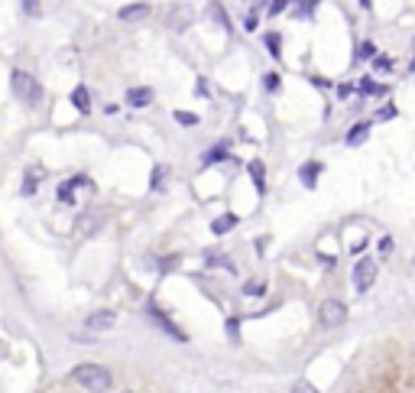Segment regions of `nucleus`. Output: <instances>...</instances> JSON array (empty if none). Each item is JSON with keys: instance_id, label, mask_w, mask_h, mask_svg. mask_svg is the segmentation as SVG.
<instances>
[{"instance_id": "16", "label": "nucleus", "mask_w": 415, "mask_h": 393, "mask_svg": "<svg viewBox=\"0 0 415 393\" xmlns=\"http://www.w3.org/2000/svg\"><path fill=\"white\" fill-rule=\"evenodd\" d=\"M71 105H75L81 114H85V111H88V88H75V94H71Z\"/></svg>"}, {"instance_id": "2", "label": "nucleus", "mask_w": 415, "mask_h": 393, "mask_svg": "<svg viewBox=\"0 0 415 393\" xmlns=\"http://www.w3.org/2000/svg\"><path fill=\"white\" fill-rule=\"evenodd\" d=\"M71 381L81 383L85 390H91V393H107L111 383H114V377H111V370L101 368V364H78V368L71 370Z\"/></svg>"}, {"instance_id": "3", "label": "nucleus", "mask_w": 415, "mask_h": 393, "mask_svg": "<svg viewBox=\"0 0 415 393\" xmlns=\"http://www.w3.org/2000/svg\"><path fill=\"white\" fill-rule=\"evenodd\" d=\"M10 85H13V94H16L20 101H26V105H39V101H43V88H39V81H36L30 72H13Z\"/></svg>"}, {"instance_id": "4", "label": "nucleus", "mask_w": 415, "mask_h": 393, "mask_svg": "<svg viewBox=\"0 0 415 393\" xmlns=\"http://www.w3.org/2000/svg\"><path fill=\"white\" fill-rule=\"evenodd\" d=\"M373 279H377V264L373 260H360L357 266H354V289L357 293H367L370 286H373Z\"/></svg>"}, {"instance_id": "6", "label": "nucleus", "mask_w": 415, "mask_h": 393, "mask_svg": "<svg viewBox=\"0 0 415 393\" xmlns=\"http://www.w3.org/2000/svg\"><path fill=\"white\" fill-rule=\"evenodd\" d=\"M117 322V315L111 312V309H101V312H91L88 315V322H85V328L88 332H111Z\"/></svg>"}, {"instance_id": "23", "label": "nucleus", "mask_w": 415, "mask_h": 393, "mask_svg": "<svg viewBox=\"0 0 415 393\" xmlns=\"http://www.w3.org/2000/svg\"><path fill=\"white\" fill-rule=\"evenodd\" d=\"M282 10H286V3H282V0H273V3L266 7V13H282Z\"/></svg>"}, {"instance_id": "20", "label": "nucleus", "mask_w": 415, "mask_h": 393, "mask_svg": "<svg viewBox=\"0 0 415 393\" xmlns=\"http://www.w3.org/2000/svg\"><path fill=\"white\" fill-rule=\"evenodd\" d=\"M292 393H318V390H315V387H311L309 381H299L295 387H292Z\"/></svg>"}, {"instance_id": "1", "label": "nucleus", "mask_w": 415, "mask_h": 393, "mask_svg": "<svg viewBox=\"0 0 415 393\" xmlns=\"http://www.w3.org/2000/svg\"><path fill=\"white\" fill-rule=\"evenodd\" d=\"M363 393H415V361H403L396 368L380 370Z\"/></svg>"}, {"instance_id": "13", "label": "nucleus", "mask_w": 415, "mask_h": 393, "mask_svg": "<svg viewBox=\"0 0 415 393\" xmlns=\"http://www.w3.org/2000/svg\"><path fill=\"white\" fill-rule=\"evenodd\" d=\"M81 182H88V179H81V176H78V179H71V182L58 185V202H71V198H75V195H71V189H75V185H81Z\"/></svg>"}, {"instance_id": "22", "label": "nucleus", "mask_w": 415, "mask_h": 393, "mask_svg": "<svg viewBox=\"0 0 415 393\" xmlns=\"http://www.w3.org/2000/svg\"><path fill=\"white\" fill-rule=\"evenodd\" d=\"M237 332H240V319H227V335H237Z\"/></svg>"}, {"instance_id": "18", "label": "nucleus", "mask_w": 415, "mask_h": 393, "mask_svg": "<svg viewBox=\"0 0 415 393\" xmlns=\"http://www.w3.org/2000/svg\"><path fill=\"white\" fill-rule=\"evenodd\" d=\"M266 46H269V52H273V56H279V36L276 33H266Z\"/></svg>"}, {"instance_id": "14", "label": "nucleus", "mask_w": 415, "mask_h": 393, "mask_svg": "<svg viewBox=\"0 0 415 393\" xmlns=\"http://www.w3.org/2000/svg\"><path fill=\"white\" fill-rule=\"evenodd\" d=\"M263 293H266V283H263V279H250V283H243V296H250V299L263 296Z\"/></svg>"}, {"instance_id": "21", "label": "nucleus", "mask_w": 415, "mask_h": 393, "mask_svg": "<svg viewBox=\"0 0 415 393\" xmlns=\"http://www.w3.org/2000/svg\"><path fill=\"white\" fill-rule=\"evenodd\" d=\"M263 81H266V92H276V88H279V75H273V72H269Z\"/></svg>"}, {"instance_id": "8", "label": "nucleus", "mask_w": 415, "mask_h": 393, "mask_svg": "<svg viewBox=\"0 0 415 393\" xmlns=\"http://www.w3.org/2000/svg\"><path fill=\"white\" fill-rule=\"evenodd\" d=\"M127 101H130L133 107H146V105L153 101V92H150V88H130V92H127Z\"/></svg>"}, {"instance_id": "10", "label": "nucleus", "mask_w": 415, "mask_h": 393, "mask_svg": "<svg viewBox=\"0 0 415 393\" xmlns=\"http://www.w3.org/2000/svg\"><path fill=\"white\" fill-rule=\"evenodd\" d=\"M318 173H322V166H318V162H305V166H302V185H309V189H311V185H315V182H318Z\"/></svg>"}, {"instance_id": "7", "label": "nucleus", "mask_w": 415, "mask_h": 393, "mask_svg": "<svg viewBox=\"0 0 415 393\" xmlns=\"http://www.w3.org/2000/svg\"><path fill=\"white\" fill-rule=\"evenodd\" d=\"M143 17H150V3H127L124 10H120V20H143Z\"/></svg>"}, {"instance_id": "12", "label": "nucleus", "mask_w": 415, "mask_h": 393, "mask_svg": "<svg viewBox=\"0 0 415 393\" xmlns=\"http://www.w3.org/2000/svg\"><path fill=\"white\" fill-rule=\"evenodd\" d=\"M250 176H254V182H256V192L263 195L266 192V176H263V162H250Z\"/></svg>"}, {"instance_id": "28", "label": "nucleus", "mask_w": 415, "mask_h": 393, "mask_svg": "<svg viewBox=\"0 0 415 393\" xmlns=\"http://www.w3.org/2000/svg\"><path fill=\"white\" fill-rule=\"evenodd\" d=\"M162 176H166V169H156V173H153V189L162 182Z\"/></svg>"}, {"instance_id": "5", "label": "nucleus", "mask_w": 415, "mask_h": 393, "mask_svg": "<svg viewBox=\"0 0 415 393\" xmlns=\"http://www.w3.org/2000/svg\"><path fill=\"white\" fill-rule=\"evenodd\" d=\"M347 319V306L341 299H324L322 302V322L328 325V328H335V325H341Z\"/></svg>"}, {"instance_id": "25", "label": "nucleus", "mask_w": 415, "mask_h": 393, "mask_svg": "<svg viewBox=\"0 0 415 393\" xmlns=\"http://www.w3.org/2000/svg\"><path fill=\"white\" fill-rule=\"evenodd\" d=\"M221 156H224V147H218V150H211L205 156V162H214V160H221Z\"/></svg>"}, {"instance_id": "9", "label": "nucleus", "mask_w": 415, "mask_h": 393, "mask_svg": "<svg viewBox=\"0 0 415 393\" xmlns=\"http://www.w3.org/2000/svg\"><path fill=\"white\" fill-rule=\"evenodd\" d=\"M234 224H237V215H231V211H227V215H221V218L211 221V231H214V234H227Z\"/></svg>"}, {"instance_id": "27", "label": "nucleus", "mask_w": 415, "mask_h": 393, "mask_svg": "<svg viewBox=\"0 0 415 393\" xmlns=\"http://www.w3.org/2000/svg\"><path fill=\"white\" fill-rule=\"evenodd\" d=\"M380 117H383V120H390V117H396V107H383Z\"/></svg>"}, {"instance_id": "11", "label": "nucleus", "mask_w": 415, "mask_h": 393, "mask_svg": "<svg viewBox=\"0 0 415 393\" xmlns=\"http://www.w3.org/2000/svg\"><path fill=\"white\" fill-rule=\"evenodd\" d=\"M370 134V124H357V127H350V134H347V143L350 147H357V143H363Z\"/></svg>"}, {"instance_id": "15", "label": "nucleus", "mask_w": 415, "mask_h": 393, "mask_svg": "<svg viewBox=\"0 0 415 393\" xmlns=\"http://www.w3.org/2000/svg\"><path fill=\"white\" fill-rule=\"evenodd\" d=\"M150 312H153V319H156V325H162V328H166V332H169V335H172V338H185L182 332H179V328H175V325L169 322V319H166V315H162V312H156V309H150Z\"/></svg>"}, {"instance_id": "24", "label": "nucleus", "mask_w": 415, "mask_h": 393, "mask_svg": "<svg viewBox=\"0 0 415 393\" xmlns=\"http://www.w3.org/2000/svg\"><path fill=\"white\" fill-rule=\"evenodd\" d=\"M377 69H380V72H390V69H392V62H390L386 56H380V59H377Z\"/></svg>"}, {"instance_id": "19", "label": "nucleus", "mask_w": 415, "mask_h": 393, "mask_svg": "<svg viewBox=\"0 0 415 393\" xmlns=\"http://www.w3.org/2000/svg\"><path fill=\"white\" fill-rule=\"evenodd\" d=\"M175 120H179V124H198V117L188 114V111H175Z\"/></svg>"}, {"instance_id": "26", "label": "nucleus", "mask_w": 415, "mask_h": 393, "mask_svg": "<svg viewBox=\"0 0 415 393\" xmlns=\"http://www.w3.org/2000/svg\"><path fill=\"white\" fill-rule=\"evenodd\" d=\"M380 251H383V254H390V251H392V237H383V241H380Z\"/></svg>"}, {"instance_id": "17", "label": "nucleus", "mask_w": 415, "mask_h": 393, "mask_svg": "<svg viewBox=\"0 0 415 393\" xmlns=\"http://www.w3.org/2000/svg\"><path fill=\"white\" fill-rule=\"evenodd\" d=\"M383 92V85H377L373 78H363L360 81V94H380Z\"/></svg>"}]
</instances>
